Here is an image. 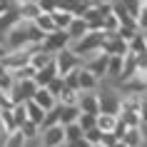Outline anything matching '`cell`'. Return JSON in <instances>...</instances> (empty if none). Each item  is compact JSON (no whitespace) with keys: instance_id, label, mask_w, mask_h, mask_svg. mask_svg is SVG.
Returning a JSON list of instances; mask_svg holds the SVG:
<instances>
[{"instance_id":"obj_27","label":"cell","mask_w":147,"mask_h":147,"mask_svg":"<svg viewBox=\"0 0 147 147\" xmlns=\"http://www.w3.org/2000/svg\"><path fill=\"white\" fill-rule=\"evenodd\" d=\"M8 137V127H5V122H3V117H0V145H3V140Z\"/></svg>"},{"instance_id":"obj_30","label":"cell","mask_w":147,"mask_h":147,"mask_svg":"<svg viewBox=\"0 0 147 147\" xmlns=\"http://www.w3.org/2000/svg\"><path fill=\"white\" fill-rule=\"evenodd\" d=\"M140 35H142V40H145V47H147V30H142Z\"/></svg>"},{"instance_id":"obj_3","label":"cell","mask_w":147,"mask_h":147,"mask_svg":"<svg viewBox=\"0 0 147 147\" xmlns=\"http://www.w3.org/2000/svg\"><path fill=\"white\" fill-rule=\"evenodd\" d=\"M97 105H100V115H120V105H122V95L117 90H97Z\"/></svg>"},{"instance_id":"obj_11","label":"cell","mask_w":147,"mask_h":147,"mask_svg":"<svg viewBox=\"0 0 147 147\" xmlns=\"http://www.w3.org/2000/svg\"><path fill=\"white\" fill-rule=\"evenodd\" d=\"M32 102H35V105H38V107L42 110V112H50V110H55V107H57V100H55L53 95L47 92L45 87H38V92L32 95Z\"/></svg>"},{"instance_id":"obj_12","label":"cell","mask_w":147,"mask_h":147,"mask_svg":"<svg viewBox=\"0 0 147 147\" xmlns=\"http://www.w3.org/2000/svg\"><path fill=\"white\" fill-rule=\"evenodd\" d=\"M57 117H60V125L67 127V125H75L80 117L78 105H57Z\"/></svg>"},{"instance_id":"obj_25","label":"cell","mask_w":147,"mask_h":147,"mask_svg":"<svg viewBox=\"0 0 147 147\" xmlns=\"http://www.w3.org/2000/svg\"><path fill=\"white\" fill-rule=\"evenodd\" d=\"M55 125H60V117H57V107L50 110V112H45V120H42V125H40V130H47V127H55Z\"/></svg>"},{"instance_id":"obj_19","label":"cell","mask_w":147,"mask_h":147,"mask_svg":"<svg viewBox=\"0 0 147 147\" xmlns=\"http://www.w3.org/2000/svg\"><path fill=\"white\" fill-rule=\"evenodd\" d=\"M127 53H130V55H135V57H137V55H145V53H147L145 40H142V35H140V32L130 40V42H127Z\"/></svg>"},{"instance_id":"obj_26","label":"cell","mask_w":147,"mask_h":147,"mask_svg":"<svg viewBox=\"0 0 147 147\" xmlns=\"http://www.w3.org/2000/svg\"><path fill=\"white\" fill-rule=\"evenodd\" d=\"M45 90H47V92H50V95H53L55 100H57V97H60V92H62V90H65V82H62V78H55L53 82H50V85L45 87Z\"/></svg>"},{"instance_id":"obj_14","label":"cell","mask_w":147,"mask_h":147,"mask_svg":"<svg viewBox=\"0 0 147 147\" xmlns=\"http://www.w3.org/2000/svg\"><path fill=\"white\" fill-rule=\"evenodd\" d=\"M122 67H125V57H110L107 60V70H105V78L112 80V82H120Z\"/></svg>"},{"instance_id":"obj_15","label":"cell","mask_w":147,"mask_h":147,"mask_svg":"<svg viewBox=\"0 0 147 147\" xmlns=\"http://www.w3.org/2000/svg\"><path fill=\"white\" fill-rule=\"evenodd\" d=\"M120 142L125 147H142V130L140 127H127Z\"/></svg>"},{"instance_id":"obj_20","label":"cell","mask_w":147,"mask_h":147,"mask_svg":"<svg viewBox=\"0 0 147 147\" xmlns=\"http://www.w3.org/2000/svg\"><path fill=\"white\" fill-rule=\"evenodd\" d=\"M0 147H25V140H23V135L18 130H13V132H8V137L3 140Z\"/></svg>"},{"instance_id":"obj_7","label":"cell","mask_w":147,"mask_h":147,"mask_svg":"<svg viewBox=\"0 0 147 147\" xmlns=\"http://www.w3.org/2000/svg\"><path fill=\"white\" fill-rule=\"evenodd\" d=\"M53 62H55V55H50L40 45H32V53H30V67L32 70H42L47 65H53Z\"/></svg>"},{"instance_id":"obj_28","label":"cell","mask_w":147,"mask_h":147,"mask_svg":"<svg viewBox=\"0 0 147 147\" xmlns=\"http://www.w3.org/2000/svg\"><path fill=\"white\" fill-rule=\"evenodd\" d=\"M65 147H90L85 140H78V142H65Z\"/></svg>"},{"instance_id":"obj_9","label":"cell","mask_w":147,"mask_h":147,"mask_svg":"<svg viewBox=\"0 0 147 147\" xmlns=\"http://www.w3.org/2000/svg\"><path fill=\"white\" fill-rule=\"evenodd\" d=\"M78 90L80 92H97V90H100V80L95 78V75H90L87 70L80 67V72H78Z\"/></svg>"},{"instance_id":"obj_6","label":"cell","mask_w":147,"mask_h":147,"mask_svg":"<svg viewBox=\"0 0 147 147\" xmlns=\"http://www.w3.org/2000/svg\"><path fill=\"white\" fill-rule=\"evenodd\" d=\"M78 110L85 115H100V105H97V92H80L78 95Z\"/></svg>"},{"instance_id":"obj_24","label":"cell","mask_w":147,"mask_h":147,"mask_svg":"<svg viewBox=\"0 0 147 147\" xmlns=\"http://www.w3.org/2000/svg\"><path fill=\"white\" fill-rule=\"evenodd\" d=\"M78 95H80V92L65 87V90L60 92V97H57V105H78Z\"/></svg>"},{"instance_id":"obj_32","label":"cell","mask_w":147,"mask_h":147,"mask_svg":"<svg viewBox=\"0 0 147 147\" xmlns=\"http://www.w3.org/2000/svg\"><path fill=\"white\" fill-rule=\"evenodd\" d=\"M95 147H102V145H95Z\"/></svg>"},{"instance_id":"obj_4","label":"cell","mask_w":147,"mask_h":147,"mask_svg":"<svg viewBox=\"0 0 147 147\" xmlns=\"http://www.w3.org/2000/svg\"><path fill=\"white\" fill-rule=\"evenodd\" d=\"M42 50H47L50 55H57L60 50H65V47H70V38L65 30H55L50 32V35H45V40H42Z\"/></svg>"},{"instance_id":"obj_8","label":"cell","mask_w":147,"mask_h":147,"mask_svg":"<svg viewBox=\"0 0 147 147\" xmlns=\"http://www.w3.org/2000/svg\"><path fill=\"white\" fill-rule=\"evenodd\" d=\"M67 38H70V45H72V42H78V40H82L87 35V32H90V28H87V23L85 20H82V18H72V23L67 25Z\"/></svg>"},{"instance_id":"obj_17","label":"cell","mask_w":147,"mask_h":147,"mask_svg":"<svg viewBox=\"0 0 147 147\" xmlns=\"http://www.w3.org/2000/svg\"><path fill=\"white\" fill-rule=\"evenodd\" d=\"M102 135H112L117 127V117L115 115H97V125H95Z\"/></svg>"},{"instance_id":"obj_13","label":"cell","mask_w":147,"mask_h":147,"mask_svg":"<svg viewBox=\"0 0 147 147\" xmlns=\"http://www.w3.org/2000/svg\"><path fill=\"white\" fill-rule=\"evenodd\" d=\"M55 78H57V70H55V62H53V65H47V67H42V70H35L32 82H35L38 87H47Z\"/></svg>"},{"instance_id":"obj_21","label":"cell","mask_w":147,"mask_h":147,"mask_svg":"<svg viewBox=\"0 0 147 147\" xmlns=\"http://www.w3.org/2000/svg\"><path fill=\"white\" fill-rule=\"evenodd\" d=\"M122 5H125V13L137 23V18H140V13H142V3H135V0H122Z\"/></svg>"},{"instance_id":"obj_23","label":"cell","mask_w":147,"mask_h":147,"mask_svg":"<svg viewBox=\"0 0 147 147\" xmlns=\"http://www.w3.org/2000/svg\"><path fill=\"white\" fill-rule=\"evenodd\" d=\"M95 125H97V117H95V115H85V112H80V117H78V127H80L82 132L92 130Z\"/></svg>"},{"instance_id":"obj_16","label":"cell","mask_w":147,"mask_h":147,"mask_svg":"<svg viewBox=\"0 0 147 147\" xmlns=\"http://www.w3.org/2000/svg\"><path fill=\"white\" fill-rule=\"evenodd\" d=\"M25 117H28V122H32V125H38V127H40L42 120H45V112L30 100V102H25Z\"/></svg>"},{"instance_id":"obj_18","label":"cell","mask_w":147,"mask_h":147,"mask_svg":"<svg viewBox=\"0 0 147 147\" xmlns=\"http://www.w3.org/2000/svg\"><path fill=\"white\" fill-rule=\"evenodd\" d=\"M10 120H13V127H23L28 122V117H25V105H13L10 107Z\"/></svg>"},{"instance_id":"obj_10","label":"cell","mask_w":147,"mask_h":147,"mask_svg":"<svg viewBox=\"0 0 147 147\" xmlns=\"http://www.w3.org/2000/svg\"><path fill=\"white\" fill-rule=\"evenodd\" d=\"M18 15H20L23 23H35V18L40 15L38 0H23V3H18Z\"/></svg>"},{"instance_id":"obj_1","label":"cell","mask_w":147,"mask_h":147,"mask_svg":"<svg viewBox=\"0 0 147 147\" xmlns=\"http://www.w3.org/2000/svg\"><path fill=\"white\" fill-rule=\"evenodd\" d=\"M80 67H82V60H80L70 47H65V50H60V53L55 55V70H57V78H65V75H70V72H75V70H80Z\"/></svg>"},{"instance_id":"obj_31","label":"cell","mask_w":147,"mask_h":147,"mask_svg":"<svg viewBox=\"0 0 147 147\" xmlns=\"http://www.w3.org/2000/svg\"><path fill=\"white\" fill-rule=\"evenodd\" d=\"M145 72H147V65H145Z\"/></svg>"},{"instance_id":"obj_5","label":"cell","mask_w":147,"mask_h":147,"mask_svg":"<svg viewBox=\"0 0 147 147\" xmlns=\"http://www.w3.org/2000/svg\"><path fill=\"white\" fill-rule=\"evenodd\" d=\"M40 147H65V130H62V125L40 130Z\"/></svg>"},{"instance_id":"obj_33","label":"cell","mask_w":147,"mask_h":147,"mask_svg":"<svg viewBox=\"0 0 147 147\" xmlns=\"http://www.w3.org/2000/svg\"><path fill=\"white\" fill-rule=\"evenodd\" d=\"M38 147H40V145H38Z\"/></svg>"},{"instance_id":"obj_22","label":"cell","mask_w":147,"mask_h":147,"mask_svg":"<svg viewBox=\"0 0 147 147\" xmlns=\"http://www.w3.org/2000/svg\"><path fill=\"white\" fill-rule=\"evenodd\" d=\"M62 130H65V142H78V140H82V135H85V132L78 127V122L67 125V127H62Z\"/></svg>"},{"instance_id":"obj_2","label":"cell","mask_w":147,"mask_h":147,"mask_svg":"<svg viewBox=\"0 0 147 147\" xmlns=\"http://www.w3.org/2000/svg\"><path fill=\"white\" fill-rule=\"evenodd\" d=\"M35 92H38V85L32 80H15L13 87H10V92H8V97H10L13 105H25V102L32 100Z\"/></svg>"},{"instance_id":"obj_29","label":"cell","mask_w":147,"mask_h":147,"mask_svg":"<svg viewBox=\"0 0 147 147\" xmlns=\"http://www.w3.org/2000/svg\"><path fill=\"white\" fill-rule=\"evenodd\" d=\"M140 130H142V147H147V125H142Z\"/></svg>"}]
</instances>
